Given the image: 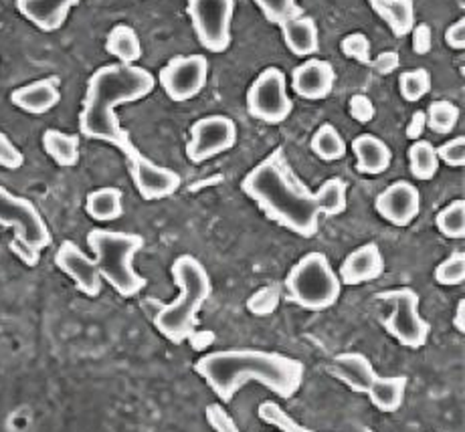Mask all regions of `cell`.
<instances>
[{
	"instance_id": "d6a6232c",
	"label": "cell",
	"mask_w": 465,
	"mask_h": 432,
	"mask_svg": "<svg viewBox=\"0 0 465 432\" xmlns=\"http://www.w3.org/2000/svg\"><path fill=\"white\" fill-rule=\"evenodd\" d=\"M399 92L402 99L409 103H415L419 99L431 93V74L427 69L419 67L413 71H405L399 77Z\"/></svg>"
},
{
	"instance_id": "3957f363",
	"label": "cell",
	"mask_w": 465,
	"mask_h": 432,
	"mask_svg": "<svg viewBox=\"0 0 465 432\" xmlns=\"http://www.w3.org/2000/svg\"><path fill=\"white\" fill-rule=\"evenodd\" d=\"M156 87V79L140 65H104L89 77L84 107L79 113V132L89 140L107 142L124 150L132 142L130 133L122 128L115 107L140 102Z\"/></svg>"
},
{
	"instance_id": "60d3db41",
	"label": "cell",
	"mask_w": 465,
	"mask_h": 432,
	"mask_svg": "<svg viewBox=\"0 0 465 432\" xmlns=\"http://www.w3.org/2000/svg\"><path fill=\"white\" fill-rule=\"evenodd\" d=\"M23 164V152L15 146L13 140L5 132H0V166L6 170H19Z\"/></svg>"
},
{
	"instance_id": "44dd1931",
	"label": "cell",
	"mask_w": 465,
	"mask_h": 432,
	"mask_svg": "<svg viewBox=\"0 0 465 432\" xmlns=\"http://www.w3.org/2000/svg\"><path fill=\"white\" fill-rule=\"evenodd\" d=\"M285 47L296 57H314L320 49V33L318 25L308 15L292 16L280 25Z\"/></svg>"
},
{
	"instance_id": "f6af8a7d",
	"label": "cell",
	"mask_w": 465,
	"mask_h": 432,
	"mask_svg": "<svg viewBox=\"0 0 465 432\" xmlns=\"http://www.w3.org/2000/svg\"><path fill=\"white\" fill-rule=\"evenodd\" d=\"M401 65V57L397 51H382L377 55V59L371 61V67L381 75H391L392 71H397Z\"/></svg>"
},
{
	"instance_id": "52a82bcc",
	"label": "cell",
	"mask_w": 465,
	"mask_h": 432,
	"mask_svg": "<svg viewBox=\"0 0 465 432\" xmlns=\"http://www.w3.org/2000/svg\"><path fill=\"white\" fill-rule=\"evenodd\" d=\"M377 299L392 305V311L382 319V326L389 331V336L409 349H421L427 346L431 326L419 313V301L421 299H419L415 290L399 287V290L379 293Z\"/></svg>"
},
{
	"instance_id": "ee69618b",
	"label": "cell",
	"mask_w": 465,
	"mask_h": 432,
	"mask_svg": "<svg viewBox=\"0 0 465 432\" xmlns=\"http://www.w3.org/2000/svg\"><path fill=\"white\" fill-rule=\"evenodd\" d=\"M8 247H11L13 253L19 257L26 267H37L39 265L41 250L37 247H33L26 241H21V239H16V237L11 241V245H8Z\"/></svg>"
},
{
	"instance_id": "c3c4849f",
	"label": "cell",
	"mask_w": 465,
	"mask_h": 432,
	"mask_svg": "<svg viewBox=\"0 0 465 432\" xmlns=\"http://www.w3.org/2000/svg\"><path fill=\"white\" fill-rule=\"evenodd\" d=\"M31 427V414L19 410V412H13L11 417H8V430L11 432H26Z\"/></svg>"
},
{
	"instance_id": "30bf717a",
	"label": "cell",
	"mask_w": 465,
	"mask_h": 432,
	"mask_svg": "<svg viewBox=\"0 0 465 432\" xmlns=\"http://www.w3.org/2000/svg\"><path fill=\"white\" fill-rule=\"evenodd\" d=\"M0 224L15 231V237L43 250L51 245V231L29 198L16 196L0 184Z\"/></svg>"
},
{
	"instance_id": "277c9868",
	"label": "cell",
	"mask_w": 465,
	"mask_h": 432,
	"mask_svg": "<svg viewBox=\"0 0 465 432\" xmlns=\"http://www.w3.org/2000/svg\"><path fill=\"white\" fill-rule=\"evenodd\" d=\"M173 279L181 293L156 313L154 326L160 336L181 346L194 336L199 313L213 295V283L207 269L193 255H181L174 260Z\"/></svg>"
},
{
	"instance_id": "d4e9b609",
	"label": "cell",
	"mask_w": 465,
	"mask_h": 432,
	"mask_svg": "<svg viewBox=\"0 0 465 432\" xmlns=\"http://www.w3.org/2000/svg\"><path fill=\"white\" fill-rule=\"evenodd\" d=\"M105 51L118 59V63H124V65H136L142 59V43L138 33L130 25H115L107 33Z\"/></svg>"
},
{
	"instance_id": "2e32d148",
	"label": "cell",
	"mask_w": 465,
	"mask_h": 432,
	"mask_svg": "<svg viewBox=\"0 0 465 432\" xmlns=\"http://www.w3.org/2000/svg\"><path fill=\"white\" fill-rule=\"evenodd\" d=\"M334 67L324 59L310 57L292 71L293 93L308 102H320L334 92Z\"/></svg>"
},
{
	"instance_id": "83f0119b",
	"label": "cell",
	"mask_w": 465,
	"mask_h": 432,
	"mask_svg": "<svg viewBox=\"0 0 465 432\" xmlns=\"http://www.w3.org/2000/svg\"><path fill=\"white\" fill-rule=\"evenodd\" d=\"M409 170L417 180H433L440 172V158L431 142L415 140L409 146Z\"/></svg>"
},
{
	"instance_id": "6da1fadb",
	"label": "cell",
	"mask_w": 465,
	"mask_h": 432,
	"mask_svg": "<svg viewBox=\"0 0 465 432\" xmlns=\"http://www.w3.org/2000/svg\"><path fill=\"white\" fill-rule=\"evenodd\" d=\"M194 372L207 382L223 404H229L249 382L265 386L280 398L296 396L303 382V364L300 359L255 348L217 349L204 354L194 362Z\"/></svg>"
},
{
	"instance_id": "f35d334b",
	"label": "cell",
	"mask_w": 465,
	"mask_h": 432,
	"mask_svg": "<svg viewBox=\"0 0 465 432\" xmlns=\"http://www.w3.org/2000/svg\"><path fill=\"white\" fill-rule=\"evenodd\" d=\"M437 150V158L450 168H463L465 166V138L458 136L453 140H447Z\"/></svg>"
},
{
	"instance_id": "e575fe53",
	"label": "cell",
	"mask_w": 465,
	"mask_h": 432,
	"mask_svg": "<svg viewBox=\"0 0 465 432\" xmlns=\"http://www.w3.org/2000/svg\"><path fill=\"white\" fill-rule=\"evenodd\" d=\"M435 281L443 287H458L465 281V255L455 250L435 269Z\"/></svg>"
},
{
	"instance_id": "e0dca14e",
	"label": "cell",
	"mask_w": 465,
	"mask_h": 432,
	"mask_svg": "<svg viewBox=\"0 0 465 432\" xmlns=\"http://www.w3.org/2000/svg\"><path fill=\"white\" fill-rule=\"evenodd\" d=\"M384 273V259L377 242H364L352 253H348L338 269V279L342 285L354 287L374 281Z\"/></svg>"
},
{
	"instance_id": "681fc988",
	"label": "cell",
	"mask_w": 465,
	"mask_h": 432,
	"mask_svg": "<svg viewBox=\"0 0 465 432\" xmlns=\"http://www.w3.org/2000/svg\"><path fill=\"white\" fill-rule=\"evenodd\" d=\"M453 326L460 334H465V299H460L458 303V309H455V315H453Z\"/></svg>"
},
{
	"instance_id": "484cf974",
	"label": "cell",
	"mask_w": 465,
	"mask_h": 432,
	"mask_svg": "<svg viewBox=\"0 0 465 432\" xmlns=\"http://www.w3.org/2000/svg\"><path fill=\"white\" fill-rule=\"evenodd\" d=\"M85 212L97 222L118 221L124 214V196L120 188L105 186L89 192L85 198Z\"/></svg>"
},
{
	"instance_id": "ffe728a7",
	"label": "cell",
	"mask_w": 465,
	"mask_h": 432,
	"mask_svg": "<svg viewBox=\"0 0 465 432\" xmlns=\"http://www.w3.org/2000/svg\"><path fill=\"white\" fill-rule=\"evenodd\" d=\"M332 372L340 382H344L348 388L359 394L369 392L374 378L379 376L371 359L361 352L338 354L332 362Z\"/></svg>"
},
{
	"instance_id": "9c48e42d",
	"label": "cell",
	"mask_w": 465,
	"mask_h": 432,
	"mask_svg": "<svg viewBox=\"0 0 465 432\" xmlns=\"http://www.w3.org/2000/svg\"><path fill=\"white\" fill-rule=\"evenodd\" d=\"M247 112L253 120L277 125L293 112V102L288 95L285 74L277 67H267L255 77L247 92Z\"/></svg>"
},
{
	"instance_id": "8992f818",
	"label": "cell",
	"mask_w": 465,
	"mask_h": 432,
	"mask_svg": "<svg viewBox=\"0 0 465 432\" xmlns=\"http://www.w3.org/2000/svg\"><path fill=\"white\" fill-rule=\"evenodd\" d=\"M290 299L308 311L330 309L340 299L342 283L330 260L320 250L303 255L285 277Z\"/></svg>"
},
{
	"instance_id": "7bdbcfd3",
	"label": "cell",
	"mask_w": 465,
	"mask_h": 432,
	"mask_svg": "<svg viewBox=\"0 0 465 432\" xmlns=\"http://www.w3.org/2000/svg\"><path fill=\"white\" fill-rule=\"evenodd\" d=\"M411 44H413V51L417 55H427L429 51L433 47V33H431V26L425 25V23H419L415 25L413 29H411Z\"/></svg>"
},
{
	"instance_id": "5bb4252c",
	"label": "cell",
	"mask_w": 465,
	"mask_h": 432,
	"mask_svg": "<svg viewBox=\"0 0 465 432\" xmlns=\"http://www.w3.org/2000/svg\"><path fill=\"white\" fill-rule=\"evenodd\" d=\"M374 211L392 227H409L421 212V194L415 184L407 180H397L377 196Z\"/></svg>"
},
{
	"instance_id": "74e56055",
	"label": "cell",
	"mask_w": 465,
	"mask_h": 432,
	"mask_svg": "<svg viewBox=\"0 0 465 432\" xmlns=\"http://www.w3.org/2000/svg\"><path fill=\"white\" fill-rule=\"evenodd\" d=\"M277 303H280V290L275 285H267L252 295V299L247 301V308L255 315H267L275 311Z\"/></svg>"
},
{
	"instance_id": "bcb514c9",
	"label": "cell",
	"mask_w": 465,
	"mask_h": 432,
	"mask_svg": "<svg viewBox=\"0 0 465 432\" xmlns=\"http://www.w3.org/2000/svg\"><path fill=\"white\" fill-rule=\"evenodd\" d=\"M445 43H447V47H451L453 51L465 49V19H460L447 26Z\"/></svg>"
},
{
	"instance_id": "1f68e13d",
	"label": "cell",
	"mask_w": 465,
	"mask_h": 432,
	"mask_svg": "<svg viewBox=\"0 0 465 432\" xmlns=\"http://www.w3.org/2000/svg\"><path fill=\"white\" fill-rule=\"evenodd\" d=\"M437 231L441 232L443 237L461 241L465 237V201H453L441 209L435 219Z\"/></svg>"
},
{
	"instance_id": "ab89813d",
	"label": "cell",
	"mask_w": 465,
	"mask_h": 432,
	"mask_svg": "<svg viewBox=\"0 0 465 432\" xmlns=\"http://www.w3.org/2000/svg\"><path fill=\"white\" fill-rule=\"evenodd\" d=\"M204 417H207L209 427L214 432H243L237 427V422L232 420L231 414L225 410V407H221V404H209L207 410H204Z\"/></svg>"
},
{
	"instance_id": "5b68a950",
	"label": "cell",
	"mask_w": 465,
	"mask_h": 432,
	"mask_svg": "<svg viewBox=\"0 0 465 432\" xmlns=\"http://www.w3.org/2000/svg\"><path fill=\"white\" fill-rule=\"evenodd\" d=\"M87 245L95 255V267L102 279L122 297H136L148 285L134 269V257L144 249V237L136 232L94 229L87 232Z\"/></svg>"
},
{
	"instance_id": "836d02e7",
	"label": "cell",
	"mask_w": 465,
	"mask_h": 432,
	"mask_svg": "<svg viewBox=\"0 0 465 432\" xmlns=\"http://www.w3.org/2000/svg\"><path fill=\"white\" fill-rule=\"evenodd\" d=\"M257 414H259V418L265 422V425L275 427L280 432H316V430L300 425L296 418L290 417V414L273 400H265L259 404Z\"/></svg>"
},
{
	"instance_id": "ac0fdd59",
	"label": "cell",
	"mask_w": 465,
	"mask_h": 432,
	"mask_svg": "<svg viewBox=\"0 0 465 432\" xmlns=\"http://www.w3.org/2000/svg\"><path fill=\"white\" fill-rule=\"evenodd\" d=\"M82 0H16V11L43 33L59 31Z\"/></svg>"
},
{
	"instance_id": "4dcf8cb0",
	"label": "cell",
	"mask_w": 465,
	"mask_h": 432,
	"mask_svg": "<svg viewBox=\"0 0 465 432\" xmlns=\"http://www.w3.org/2000/svg\"><path fill=\"white\" fill-rule=\"evenodd\" d=\"M316 198H318L322 214L326 216L342 214L348 206L346 182L342 178H328L326 182L316 191Z\"/></svg>"
},
{
	"instance_id": "7402d4cb",
	"label": "cell",
	"mask_w": 465,
	"mask_h": 432,
	"mask_svg": "<svg viewBox=\"0 0 465 432\" xmlns=\"http://www.w3.org/2000/svg\"><path fill=\"white\" fill-rule=\"evenodd\" d=\"M352 152L356 156V170L366 176H377L387 172L392 162V150L387 142L372 136V133H361L352 142Z\"/></svg>"
},
{
	"instance_id": "8d00e7d4",
	"label": "cell",
	"mask_w": 465,
	"mask_h": 432,
	"mask_svg": "<svg viewBox=\"0 0 465 432\" xmlns=\"http://www.w3.org/2000/svg\"><path fill=\"white\" fill-rule=\"evenodd\" d=\"M340 51H342L344 57L361 63V65H371L372 61L371 41L364 33L346 34V37L340 41Z\"/></svg>"
},
{
	"instance_id": "7c38bea8",
	"label": "cell",
	"mask_w": 465,
	"mask_h": 432,
	"mask_svg": "<svg viewBox=\"0 0 465 432\" xmlns=\"http://www.w3.org/2000/svg\"><path fill=\"white\" fill-rule=\"evenodd\" d=\"M209 79V61L204 55H178L160 69L158 83L176 103L191 102L199 95Z\"/></svg>"
},
{
	"instance_id": "7dc6e473",
	"label": "cell",
	"mask_w": 465,
	"mask_h": 432,
	"mask_svg": "<svg viewBox=\"0 0 465 432\" xmlns=\"http://www.w3.org/2000/svg\"><path fill=\"white\" fill-rule=\"evenodd\" d=\"M425 128H427L425 112L419 110V112H415L413 115H411L409 125H407V138L413 140V142H415V140H421Z\"/></svg>"
},
{
	"instance_id": "4316f807",
	"label": "cell",
	"mask_w": 465,
	"mask_h": 432,
	"mask_svg": "<svg viewBox=\"0 0 465 432\" xmlns=\"http://www.w3.org/2000/svg\"><path fill=\"white\" fill-rule=\"evenodd\" d=\"M43 148L55 164L71 168L79 162V138L61 130H47L43 133Z\"/></svg>"
},
{
	"instance_id": "7a4b0ae2",
	"label": "cell",
	"mask_w": 465,
	"mask_h": 432,
	"mask_svg": "<svg viewBox=\"0 0 465 432\" xmlns=\"http://www.w3.org/2000/svg\"><path fill=\"white\" fill-rule=\"evenodd\" d=\"M241 191L252 198L267 219L296 232L298 237L310 239L318 232L322 211L316 192L300 182L283 150L272 152L247 172Z\"/></svg>"
},
{
	"instance_id": "4fadbf2b",
	"label": "cell",
	"mask_w": 465,
	"mask_h": 432,
	"mask_svg": "<svg viewBox=\"0 0 465 432\" xmlns=\"http://www.w3.org/2000/svg\"><path fill=\"white\" fill-rule=\"evenodd\" d=\"M120 152L126 156L132 182L144 201H164L181 188V174L174 172L173 168L158 166L156 162L142 154L132 142Z\"/></svg>"
},
{
	"instance_id": "cb8c5ba5",
	"label": "cell",
	"mask_w": 465,
	"mask_h": 432,
	"mask_svg": "<svg viewBox=\"0 0 465 432\" xmlns=\"http://www.w3.org/2000/svg\"><path fill=\"white\" fill-rule=\"evenodd\" d=\"M374 15L387 23L395 37H407L415 26L413 0H369Z\"/></svg>"
},
{
	"instance_id": "603a6c76",
	"label": "cell",
	"mask_w": 465,
	"mask_h": 432,
	"mask_svg": "<svg viewBox=\"0 0 465 432\" xmlns=\"http://www.w3.org/2000/svg\"><path fill=\"white\" fill-rule=\"evenodd\" d=\"M407 386V376H377L366 396L371 398L374 408L384 414H392L402 407V402H405Z\"/></svg>"
},
{
	"instance_id": "8fae6325",
	"label": "cell",
	"mask_w": 465,
	"mask_h": 432,
	"mask_svg": "<svg viewBox=\"0 0 465 432\" xmlns=\"http://www.w3.org/2000/svg\"><path fill=\"white\" fill-rule=\"evenodd\" d=\"M237 143V125L223 113L207 115L191 125V138L186 142V158L193 164H203L214 156L229 152Z\"/></svg>"
},
{
	"instance_id": "9a60e30c",
	"label": "cell",
	"mask_w": 465,
	"mask_h": 432,
	"mask_svg": "<svg viewBox=\"0 0 465 432\" xmlns=\"http://www.w3.org/2000/svg\"><path fill=\"white\" fill-rule=\"evenodd\" d=\"M55 265L74 279L77 290L84 295L97 297L102 293V275L97 271L95 260L89 259L74 241L61 242L55 253Z\"/></svg>"
},
{
	"instance_id": "ba28073f",
	"label": "cell",
	"mask_w": 465,
	"mask_h": 432,
	"mask_svg": "<svg viewBox=\"0 0 465 432\" xmlns=\"http://www.w3.org/2000/svg\"><path fill=\"white\" fill-rule=\"evenodd\" d=\"M186 15L203 49L219 55L231 47L235 0H186Z\"/></svg>"
},
{
	"instance_id": "d590c367",
	"label": "cell",
	"mask_w": 465,
	"mask_h": 432,
	"mask_svg": "<svg viewBox=\"0 0 465 432\" xmlns=\"http://www.w3.org/2000/svg\"><path fill=\"white\" fill-rule=\"evenodd\" d=\"M253 3L265 16V21L277 26L292 19V16L302 15L298 0H253Z\"/></svg>"
},
{
	"instance_id": "d6986e66",
	"label": "cell",
	"mask_w": 465,
	"mask_h": 432,
	"mask_svg": "<svg viewBox=\"0 0 465 432\" xmlns=\"http://www.w3.org/2000/svg\"><path fill=\"white\" fill-rule=\"evenodd\" d=\"M11 102L19 110L31 115H43L57 107L61 102V89L57 77H45L29 85L16 87L11 93Z\"/></svg>"
},
{
	"instance_id": "f1b7e54d",
	"label": "cell",
	"mask_w": 465,
	"mask_h": 432,
	"mask_svg": "<svg viewBox=\"0 0 465 432\" xmlns=\"http://www.w3.org/2000/svg\"><path fill=\"white\" fill-rule=\"evenodd\" d=\"M310 148L324 162H338L346 156V142L332 123H322L312 136Z\"/></svg>"
},
{
	"instance_id": "f546056e",
	"label": "cell",
	"mask_w": 465,
	"mask_h": 432,
	"mask_svg": "<svg viewBox=\"0 0 465 432\" xmlns=\"http://www.w3.org/2000/svg\"><path fill=\"white\" fill-rule=\"evenodd\" d=\"M427 128L435 133H450L455 130V125L460 122V107L450 99H437L425 112Z\"/></svg>"
},
{
	"instance_id": "b9f144b4",
	"label": "cell",
	"mask_w": 465,
	"mask_h": 432,
	"mask_svg": "<svg viewBox=\"0 0 465 432\" xmlns=\"http://www.w3.org/2000/svg\"><path fill=\"white\" fill-rule=\"evenodd\" d=\"M348 112H351L352 120L359 123H371L374 120V103L369 95H352L351 103H348Z\"/></svg>"
}]
</instances>
